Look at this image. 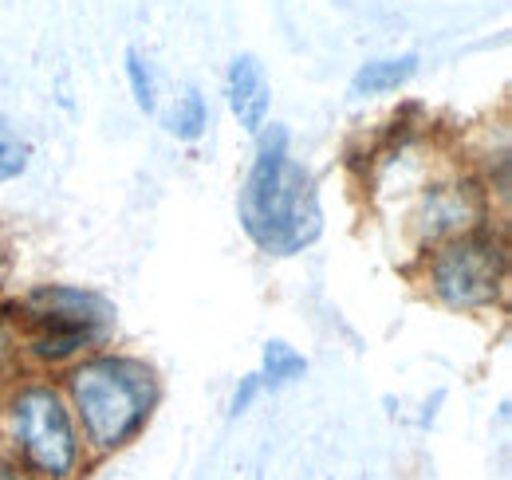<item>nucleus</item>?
<instances>
[{
  "mask_svg": "<svg viewBox=\"0 0 512 480\" xmlns=\"http://www.w3.org/2000/svg\"><path fill=\"white\" fill-rule=\"evenodd\" d=\"M28 170V142L20 138V130L0 115V181L20 178Z\"/></svg>",
  "mask_w": 512,
  "mask_h": 480,
  "instance_id": "9d476101",
  "label": "nucleus"
},
{
  "mask_svg": "<svg viewBox=\"0 0 512 480\" xmlns=\"http://www.w3.org/2000/svg\"><path fill=\"white\" fill-rule=\"evenodd\" d=\"M418 56H394V60H371L363 63L351 79V99H367V95H386L398 91L406 79H414Z\"/></svg>",
  "mask_w": 512,
  "mask_h": 480,
  "instance_id": "0eeeda50",
  "label": "nucleus"
},
{
  "mask_svg": "<svg viewBox=\"0 0 512 480\" xmlns=\"http://www.w3.org/2000/svg\"><path fill=\"white\" fill-rule=\"evenodd\" d=\"M256 390H260V378H245V386L237 390V398H233V414H241V410H249V402L256 398Z\"/></svg>",
  "mask_w": 512,
  "mask_h": 480,
  "instance_id": "f8f14e48",
  "label": "nucleus"
},
{
  "mask_svg": "<svg viewBox=\"0 0 512 480\" xmlns=\"http://www.w3.org/2000/svg\"><path fill=\"white\" fill-rule=\"evenodd\" d=\"M241 225L268 256L304 252L323 233V209L312 174L288 154V130L260 138L249 181L241 189Z\"/></svg>",
  "mask_w": 512,
  "mask_h": 480,
  "instance_id": "f257e3e1",
  "label": "nucleus"
},
{
  "mask_svg": "<svg viewBox=\"0 0 512 480\" xmlns=\"http://www.w3.org/2000/svg\"><path fill=\"white\" fill-rule=\"evenodd\" d=\"M115 319V307L79 288H40L20 307V323L40 359L60 362L95 343Z\"/></svg>",
  "mask_w": 512,
  "mask_h": 480,
  "instance_id": "7ed1b4c3",
  "label": "nucleus"
},
{
  "mask_svg": "<svg viewBox=\"0 0 512 480\" xmlns=\"http://www.w3.org/2000/svg\"><path fill=\"white\" fill-rule=\"evenodd\" d=\"M16 433L24 441L28 461L48 473V477H67L75 465V433L67 410L52 390H28L16 398Z\"/></svg>",
  "mask_w": 512,
  "mask_h": 480,
  "instance_id": "39448f33",
  "label": "nucleus"
},
{
  "mask_svg": "<svg viewBox=\"0 0 512 480\" xmlns=\"http://www.w3.org/2000/svg\"><path fill=\"white\" fill-rule=\"evenodd\" d=\"M4 362H8V331L0 327V370H4Z\"/></svg>",
  "mask_w": 512,
  "mask_h": 480,
  "instance_id": "ddd939ff",
  "label": "nucleus"
},
{
  "mask_svg": "<svg viewBox=\"0 0 512 480\" xmlns=\"http://www.w3.org/2000/svg\"><path fill=\"white\" fill-rule=\"evenodd\" d=\"M268 79H264V67L256 56H237L233 67H229V107L237 122L249 130V134H260L268 126Z\"/></svg>",
  "mask_w": 512,
  "mask_h": 480,
  "instance_id": "423d86ee",
  "label": "nucleus"
},
{
  "mask_svg": "<svg viewBox=\"0 0 512 480\" xmlns=\"http://www.w3.org/2000/svg\"><path fill=\"white\" fill-rule=\"evenodd\" d=\"M205 126H209V107H205V99H201L197 91H186V95L178 99V107H174L170 130H174L182 142H193V138H201Z\"/></svg>",
  "mask_w": 512,
  "mask_h": 480,
  "instance_id": "1a4fd4ad",
  "label": "nucleus"
},
{
  "mask_svg": "<svg viewBox=\"0 0 512 480\" xmlns=\"http://www.w3.org/2000/svg\"><path fill=\"white\" fill-rule=\"evenodd\" d=\"M308 370V362H304V355H296L284 339H272L268 347H264V370L256 374L260 378V386H288L292 378H300Z\"/></svg>",
  "mask_w": 512,
  "mask_h": 480,
  "instance_id": "6e6552de",
  "label": "nucleus"
},
{
  "mask_svg": "<svg viewBox=\"0 0 512 480\" xmlns=\"http://www.w3.org/2000/svg\"><path fill=\"white\" fill-rule=\"evenodd\" d=\"M430 280L449 307H485L501 296L505 252L493 237H457L434 256Z\"/></svg>",
  "mask_w": 512,
  "mask_h": 480,
  "instance_id": "20e7f679",
  "label": "nucleus"
},
{
  "mask_svg": "<svg viewBox=\"0 0 512 480\" xmlns=\"http://www.w3.org/2000/svg\"><path fill=\"white\" fill-rule=\"evenodd\" d=\"M75 402L83 410V425L95 445H123L142 429L154 406V378L146 366L130 359H95L71 378Z\"/></svg>",
  "mask_w": 512,
  "mask_h": 480,
  "instance_id": "f03ea898",
  "label": "nucleus"
},
{
  "mask_svg": "<svg viewBox=\"0 0 512 480\" xmlns=\"http://www.w3.org/2000/svg\"><path fill=\"white\" fill-rule=\"evenodd\" d=\"M127 75H130L134 103H138L146 115H154V111H158V87H154V75H150V67H146V60H142L138 52H127Z\"/></svg>",
  "mask_w": 512,
  "mask_h": 480,
  "instance_id": "9b49d317",
  "label": "nucleus"
}]
</instances>
